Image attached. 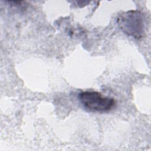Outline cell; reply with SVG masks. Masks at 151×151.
<instances>
[{
	"mask_svg": "<svg viewBox=\"0 0 151 151\" xmlns=\"http://www.w3.org/2000/svg\"><path fill=\"white\" fill-rule=\"evenodd\" d=\"M117 23L126 34L136 39L142 37L145 30L143 15L137 10H130L123 12L117 18Z\"/></svg>",
	"mask_w": 151,
	"mask_h": 151,
	"instance_id": "cell-1",
	"label": "cell"
},
{
	"mask_svg": "<svg viewBox=\"0 0 151 151\" xmlns=\"http://www.w3.org/2000/svg\"><path fill=\"white\" fill-rule=\"evenodd\" d=\"M78 100L87 110L94 112H107L112 110L116 105L114 99L104 96L95 91H82L78 94Z\"/></svg>",
	"mask_w": 151,
	"mask_h": 151,
	"instance_id": "cell-2",
	"label": "cell"
}]
</instances>
